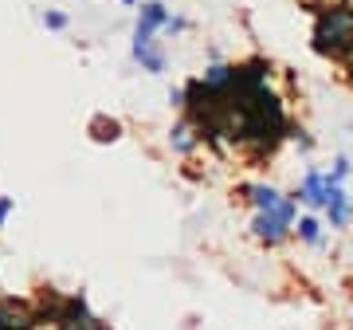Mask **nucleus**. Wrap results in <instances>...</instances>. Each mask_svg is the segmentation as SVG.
<instances>
[{
    "mask_svg": "<svg viewBox=\"0 0 353 330\" xmlns=\"http://www.w3.org/2000/svg\"><path fill=\"white\" fill-rule=\"evenodd\" d=\"M290 220H294V201H279V208H271V213H259L255 216V236L267 244H279L283 236H287Z\"/></svg>",
    "mask_w": 353,
    "mask_h": 330,
    "instance_id": "obj_2",
    "label": "nucleus"
},
{
    "mask_svg": "<svg viewBox=\"0 0 353 330\" xmlns=\"http://www.w3.org/2000/svg\"><path fill=\"white\" fill-rule=\"evenodd\" d=\"M326 193H330V181L322 177V173H306V181H303V189H299V197H303L306 204H326Z\"/></svg>",
    "mask_w": 353,
    "mask_h": 330,
    "instance_id": "obj_5",
    "label": "nucleus"
},
{
    "mask_svg": "<svg viewBox=\"0 0 353 330\" xmlns=\"http://www.w3.org/2000/svg\"><path fill=\"white\" fill-rule=\"evenodd\" d=\"M189 134H192V126H189V122H181V126L173 130V146H176L181 153H189V150H192V138H189Z\"/></svg>",
    "mask_w": 353,
    "mask_h": 330,
    "instance_id": "obj_8",
    "label": "nucleus"
},
{
    "mask_svg": "<svg viewBox=\"0 0 353 330\" xmlns=\"http://www.w3.org/2000/svg\"><path fill=\"white\" fill-rule=\"evenodd\" d=\"M12 213V197H0V224H4V216Z\"/></svg>",
    "mask_w": 353,
    "mask_h": 330,
    "instance_id": "obj_11",
    "label": "nucleus"
},
{
    "mask_svg": "<svg viewBox=\"0 0 353 330\" xmlns=\"http://www.w3.org/2000/svg\"><path fill=\"white\" fill-rule=\"evenodd\" d=\"M134 59H138L145 71H153V75H161L165 71V55L161 51H153V39L150 43H134Z\"/></svg>",
    "mask_w": 353,
    "mask_h": 330,
    "instance_id": "obj_6",
    "label": "nucleus"
},
{
    "mask_svg": "<svg viewBox=\"0 0 353 330\" xmlns=\"http://www.w3.org/2000/svg\"><path fill=\"white\" fill-rule=\"evenodd\" d=\"M318 229H322V224H318L314 216H306L303 224H299V236H303L306 244H318Z\"/></svg>",
    "mask_w": 353,
    "mask_h": 330,
    "instance_id": "obj_9",
    "label": "nucleus"
},
{
    "mask_svg": "<svg viewBox=\"0 0 353 330\" xmlns=\"http://www.w3.org/2000/svg\"><path fill=\"white\" fill-rule=\"evenodd\" d=\"M43 24L59 32V28H67V16H63V12H48V16H43Z\"/></svg>",
    "mask_w": 353,
    "mask_h": 330,
    "instance_id": "obj_10",
    "label": "nucleus"
},
{
    "mask_svg": "<svg viewBox=\"0 0 353 330\" xmlns=\"http://www.w3.org/2000/svg\"><path fill=\"white\" fill-rule=\"evenodd\" d=\"M248 193H252V204L259 213H271V208H279V201H283L275 185H248Z\"/></svg>",
    "mask_w": 353,
    "mask_h": 330,
    "instance_id": "obj_7",
    "label": "nucleus"
},
{
    "mask_svg": "<svg viewBox=\"0 0 353 330\" xmlns=\"http://www.w3.org/2000/svg\"><path fill=\"white\" fill-rule=\"evenodd\" d=\"M314 51H322V55L353 51V8H326V12L318 16Z\"/></svg>",
    "mask_w": 353,
    "mask_h": 330,
    "instance_id": "obj_1",
    "label": "nucleus"
},
{
    "mask_svg": "<svg viewBox=\"0 0 353 330\" xmlns=\"http://www.w3.org/2000/svg\"><path fill=\"white\" fill-rule=\"evenodd\" d=\"M122 4H134V0H122Z\"/></svg>",
    "mask_w": 353,
    "mask_h": 330,
    "instance_id": "obj_12",
    "label": "nucleus"
},
{
    "mask_svg": "<svg viewBox=\"0 0 353 330\" xmlns=\"http://www.w3.org/2000/svg\"><path fill=\"white\" fill-rule=\"evenodd\" d=\"M165 24H169V12H165V4H141L138 28H134V43H150L153 32H161Z\"/></svg>",
    "mask_w": 353,
    "mask_h": 330,
    "instance_id": "obj_4",
    "label": "nucleus"
},
{
    "mask_svg": "<svg viewBox=\"0 0 353 330\" xmlns=\"http://www.w3.org/2000/svg\"><path fill=\"white\" fill-rule=\"evenodd\" d=\"M39 315L24 299H0V330H36Z\"/></svg>",
    "mask_w": 353,
    "mask_h": 330,
    "instance_id": "obj_3",
    "label": "nucleus"
}]
</instances>
